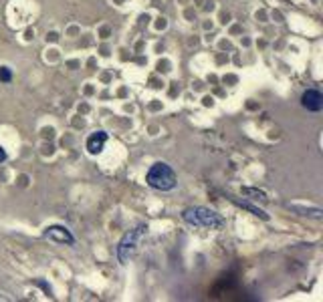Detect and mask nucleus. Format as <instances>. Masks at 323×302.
Masks as SVG:
<instances>
[{
    "instance_id": "f257e3e1",
    "label": "nucleus",
    "mask_w": 323,
    "mask_h": 302,
    "mask_svg": "<svg viewBox=\"0 0 323 302\" xmlns=\"http://www.w3.org/2000/svg\"><path fill=\"white\" fill-rule=\"evenodd\" d=\"M182 220L194 228H206V230H222L224 228V218L204 205H194V207H186L182 212Z\"/></svg>"
},
{
    "instance_id": "6e6552de",
    "label": "nucleus",
    "mask_w": 323,
    "mask_h": 302,
    "mask_svg": "<svg viewBox=\"0 0 323 302\" xmlns=\"http://www.w3.org/2000/svg\"><path fill=\"white\" fill-rule=\"evenodd\" d=\"M243 194H245V196H253V200H263V201L269 200V198L265 196V192L255 190V188H243Z\"/></svg>"
},
{
    "instance_id": "0eeeda50",
    "label": "nucleus",
    "mask_w": 323,
    "mask_h": 302,
    "mask_svg": "<svg viewBox=\"0 0 323 302\" xmlns=\"http://www.w3.org/2000/svg\"><path fill=\"white\" fill-rule=\"evenodd\" d=\"M230 200L234 201L238 207H243V209H249L253 216H257V218H261V220H269V214L267 212H263L261 207H257V205H253L251 201H247V200H238V198H230Z\"/></svg>"
},
{
    "instance_id": "f03ea898",
    "label": "nucleus",
    "mask_w": 323,
    "mask_h": 302,
    "mask_svg": "<svg viewBox=\"0 0 323 302\" xmlns=\"http://www.w3.org/2000/svg\"><path fill=\"white\" fill-rule=\"evenodd\" d=\"M146 182L150 188L158 192H172L178 184V177L168 163H154L146 175Z\"/></svg>"
},
{
    "instance_id": "9d476101",
    "label": "nucleus",
    "mask_w": 323,
    "mask_h": 302,
    "mask_svg": "<svg viewBox=\"0 0 323 302\" xmlns=\"http://www.w3.org/2000/svg\"><path fill=\"white\" fill-rule=\"evenodd\" d=\"M4 159H6V151H4L2 147H0V163H2Z\"/></svg>"
},
{
    "instance_id": "9b49d317",
    "label": "nucleus",
    "mask_w": 323,
    "mask_h": 302,
    "mask_svg": "<svg viewBox=\"0 0 323 302\" xmlns=\"http://www.w3.org/2000/svg\"><path fill=\"white\" fill-rule=\"evenodd\" d=\"M311 2H315V0H311Z\"/></svg>"
},
{
    "instance_id": "423d86ee",
    "label": "nucleus",
    "mask_w": 323,
    "mask_h": 302,
    "mask_svg": "<svg viewBox=\"0 0 323 302\" xmlns=\"http://www.w3.org/2000/svg\"><path fill=\"white\" fill-rule=\"evenodd\" d=\"M105 141H107V133H103V131H97V133H93L89 139H87V151L89 153H101L103 149V145H105Z\"/></svg>"
},
{
    "instance_id": "20e7f679",
    "label": "nucleus",
    "mask_w": 323,
    "mask_h": 302,
    "mask_svg": "<svg viewBox=\"0 0 323 302\" xmlns=\"http://www.w3.org/2000/svg\"><path fill=\"white\" fill-rule=\"evenodd\" d=\"M43 236L49 238V240H53V242H57V244H67V246H73V244H75L73 234H71L65 226H49V228L43 232Z\"/></svg>"
},
{
    "instance_id": "39448f33",
    "label": "nucleus",
    "mask_w": 323,
    "mask_h": 302,
    "mask_svg": "<svg viewBox=\"0 0 323 302\" xmlns=\"http://www.w3.org/2000/svg\"><path fill=\"white\" fill-rule=\"evenodd\" d=\"M301 105L307 109V111H321L323 109V95L317 89H307L303 95H301Z\"/></svg>"
},
{
    "instance_id": "1a4fd4ad",
    "label": "nucleus",
    "mask_w": 323,
    "mask_h": 302,
    "mask_svg": "<svg viewBox=\"0 0 323 302\" xmlns=\"http://www.w3.org/2000/svg\"><path fill=\"white\" fill-rule=\"evenodd\" d=\"M10 79H12L10 69H8V67H0V81H2V83H10Z\"/></svg>"
},
{
    "instance_id": "7ed1b4c3",
    "label": "nucleus",
    "mask_w": 323,
    "mask_h": 302,
    "mask_svg": "<svg viewBox=\"0 0 323 302\" xmlns=\"http://www.w3.org/2000/svg\"><path fill=\"white\" fill-rule=\"evenodd\" d=\"M146 232H148V226H146V224H140V226H136L133 230H129V232L123 234V238H121L119 244H117V260H119V264H127V262H129L131 254L136 252L140 240L144 238Z\"/></svg>"
}]
</instances>
